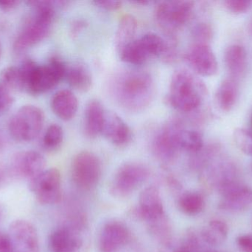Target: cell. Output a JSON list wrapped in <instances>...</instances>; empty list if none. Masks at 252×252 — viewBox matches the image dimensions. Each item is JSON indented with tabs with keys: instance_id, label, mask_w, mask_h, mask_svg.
Instances as JSON below:
<instances>
[{
	"instance_id": "cell-1",
	"label": "cell",
	"mask_w": 252,
	"mask_h": 252,
	"mask_svg": "<svg viewBox=\"0 0 252 252\" xmlns=\"http://www.w3.org/2000/svg\"><path fill=\"white\" fill-rule=\"evenodd\" d=\"M109 91L123 109L130 112H140L152 103L155 83L148 71L135 68L123 70L112 77Z\"/></svg>"
},
{
	"instance_id": "cell-2",
	"label": "cell",
	"mask_w": 252,
	"mask_h": 252,
	"mask_svg": "<svg viewBox=\"0 0 252 252\" xmlns=\"http://www.w3.org/2000/svg\"><path fill=\"white\" fill-rule=\"evenodd\" d=\"M167 101L176 110L186 113L195 112L202 105L207 88L192 72L179 69L173 72Z\"/></svg>"
},
{
	"instance_id": "cell-3",
	"label": "cell",
	"mask_w": 252,
	"mask_h": 252,
	"mask_svg": "<svg viewBox=\"0 0 252 252\" xmlns=\"http://www.w3.org/2000/svg\"><path fill=\"white\" fill-rule=\"evenodd\" d=\"M55 3L52 1H27L33 9V14L13 43V50L16 53L26 51L50 34L56 14Z\"/></svg>"
},
{
	"instance_id": "cell-4",
	"label": "cell",
	"mask_w": 252,
	"mask_h": 252,
	"mask_svg": "<svg viewBox=\"0 0 252 252\" xmlns=\"http://www.w3.org/2000/svg\"><path fill=\"white\" fill-rule=\"evenodd\" d=\"M21 67L25 74V89L32 95L43 94L54 88L64 78L67 69L58 56L50 58L47 65H38L28 59Z\"/></svg>"
},
{
	"instance_id": "cell-5",
	"label": "cell",
	"mask_w": 252,
	"mask_h": 252,
	"mask_svg": "<svg viewBox=\"0 0 252 252\" xmlns=\"http://www.w3.org/2000/svg\"><path fill=\"white\" fill-rule=\"evenodd\" d=\"M186 130L183 121L177 118L166 121L157 131L151 143L153 153L164 164L174 162L182 150V135Z\"/></svg>"
},
{
	"instance_id": "cell-6",
	"label": "cell",
	"mask_w": 252,
	"mask_h": 252,
	"mask_svg": "<svg viewBox=\"0 0 252 252\" xmlns=\"http://www.w3.org/2000/svg\"><path fill=\"white\" fill-rule=\"evenodd\" d=\"M194 10L192 1H160L154 9V17L167 36L176 37L178 31L190 20Z\"/></svg>"
},
{
	"instance_id": "cell-7",
	"label": "cell",
	"mask_w": 252,
	"mask_h": 252,
	"mask_svg": "<svg viewBox=\"0 0 252 252\" xmlns=\"http://www.w3.org/2000/svg\"><path fill=\"white\" fill-rule=\"evenodd\" d=\"M44 120L45 116L41 108L35 105H25L10 118L9 133L16 142H32L39 136Z\"/></svg>"
},
{
	"instance_id": "cell-8",
	"label": "cell",
	"mask_w": 252,
	"mask_h": 252,
	"mask_svg": "<svg viewBox=\"0 0 252 252\" xmlns=\"http://www.w3.org/2000/svg\"><path fill=\"white\" fill-rule=\"evenodd\" d=\"M149 176V168L145 164L126 163L118 169L114 176L109 186L110 193L116 198H127L140 187Z\"/></svg>"
},
{
	"instance_id": "cell-9",
	"label": "cell",
	"mask_w": 252,
	"mask_h": 252,
	"mask_svg": "<svg viewBox=\"0 0 252 252\" xmlns=\"http://www.w3.org/2000/svg\"><path fill=\"white\" fill-rule=\"evenodd\" d=\"M101 175V162L93 152L81 151L72 159L71 176L74 183L82 190L94 189L98 184Z\"/></svg>"
},
{
	"instance_id": "cell-10",
	"label": "cell",
	"mask_w": 252,
	"mask_h": 252,
	"mask_svg": "<svg viewBox=\"0 0 252 252\" xmlns=\"http://www.w3.org/2000/svg\"><path fill=\"white\" fill-rule=\"evenodd\" d=\"M29 188L40 204L53 205L62 199V176L56 168L44 170L30 180Z\"/></svg>"
},
{
	"instance_id": "cell-11",
	"label": "cell",
	"mask_w": 252,
	"mask_h": 252,
	"mask_svg": "<svg viewBox=\"0 0 252 252\" xmlns=\"http://www.w3.org/2000/svg\"><path fill=\"white\" fill-rule=\"evenodd\" d=\"M221 200L219 208L231 213L249 210L252 206V189L240 183L237 179L226 182L218 187Z\"/></svg>"
},
{
	"instance_id": "cell-12",
	"label": "cell",
	"mask_w": 252,
	"mask_h": 252,
	"mask_svg": "<svg viewBox=\"0 0 252 252\" xmlns=\"http://www.w3.org/2000/svg\"><path fill=\"white\" fill-rule=\"evenodd\" d=\"M185 59L191 69L199 75L213 76L219 69V64L209 44L192 43L185 54Z\"/></svg>"
},
{
	"instance_id": "cell-13",
	"label": "cell",
	"mask_w": 252,
	"mask_h": 252,
	"mask_svg": "<svg viewBox=\"0 0 252 252\" xmlns=\"http://www.w3.org/2000/svg\"><path fill=\"white\" fill-rule=\"evenodd\" d=\"M8 235L13 252H39L38 232L30 222L15 220L9 226Z\"/></svg>"
},
{
	"instance_id": "cell-14",
	"label": "cell",
	"mask_w": 252,
	"mask_h": 252,
	"mask_svg": "<svg viewBox=\"0 0 252 252\" xmlns=\"http://www.w3.org/2000/svg\"><path fill=\"white\" fill-rule=\"evenodd\" d=\"M130 241V232L127 226L121 222L112 220L102 229L99 247L101 252H119Z\"/></svg>"
},
{
	"instance_id": "cell-15",
	"label": "cell",
	"mask_w": 252,
	"mask_h": 252,
	"mask_svg": "<svg viewBox=\"0 0 252 252\" xmlns=\"http://www.w3.org/2000/svg\"><path fill=\"white\" fill-rule=\"evenodd\" d=\"M44 157L36 151H25L18 153L12 162V173L18 177L30 180L46 170Z\"/></svg>"
},
{
	"instance_id": "cell-16",
	"label": "cell",
	"mask_w": 252,
	"mask_h": 252,
	"mask_svg": "<svg viewBox=\"0 0 252 252\" xmlns=\"http://www.w3.org/2000/svg\"><path fill=\"white\" fill-rule=\"evenodd\" d=\"M102 134L115 146H127L132 140V132L121 117L113 112L106 111Z\"/></svg>"
},
{
	"instance_id": "cell-17",
	"label": "cell",
	"mask_w": 252,
	"mask_h": 252,
	"mask_svg": "<svg viewBox=\"0 0 252 252\" xmlns=\"http://www.w3.org/2000/svg\"><path fill=\"white\" fill-rule=\"evenodd\" d=\"M139 204V214L147 223L166 216L159 190L156 186H148L142 191Z\"/></svg>"
},
{
	"instance_id": "cell-18",
	"label": "cell",
	"mask_w": 252,
	"mask_h": 252,
	"mask_svg": "<svg viewBox=\"0 0 252 252\" xmlns=\"http://www.w3.org/2000/svg\"><path fill=\"white\" fill-rule=\"evenodd\" d=\"M82 245L81 235L73 228H60L54 231L49 238L51 252H80Z\"/></svg>"
},
{
	"instance_id": "cell-19",
	"label": "cell",
	"mask_w": 252,
	"mask_h": 252,
	"mask_svg": "<svg viewBox=\"0 0 252 252\" xmlns=\"http://www.w3.org/2000/svg\"><path fill=\"white\" fill-rule=\"evenodd\" d=\"M223 61L229 77L239 81L245 75L248 67V55L242 44L228 46L224 51Z\"/></svg>"
},
{
	"instance_id": "cell-20",
	"label": "cell",
	"mask_w": 252,
	"mask_h": 252,
	"mask_svg": "<svg viewBox=\"0 0 252 252\" xmlns=\"http://www.w3.org/2000/svg\"><path fill=\"white\" fill-rule=\"evenodd\" d=\"M106 111L97 100H91L86 107L84 117V134L90 139H94L102 134Z\"/></svg>"
},
{
	"instance_id": "cell-21",
	"label": "cell",
	"mask_w": 252,
	"mask_h": 252,
	"mask_svg": "<svg viewBox=\"0 0 252 252\" xmlns=\"http://www.w3.org/2000/svg\"><path fill=\"white\" fill-rule=\"evenodd\" d=\"M50 106L58 118L65 121H70L78 112V100L71 90L64 89L53 95Z\"/></svg>"
},
{
	"instance_id": "cell-22",
	"label": "cell",
	"mask_w": 252,
	"mask_h": 252,
	"mask_svg": "<svg viewBox=\"0 0 252 252\" xmlns=\"http://www.w3.org/2000/svg\"><path fill=\"white\" fill-rule=\"evenodd\" d=\"M239 96V81L227 78L222 80L218 86L215 95L216 105L220 110L229 112L233 109Z\"/></svg>"
},
{
	"instance_id": "cell-23",
	"label": "cell",
	"mask_w": 252,
	"mask_h": 252,
	"mask_svg": "<svg viewBox=\"0 0 252 252\" xmlns=\"http://www.w3.org/2000/svg\"><path fill=\"white\" fill-rule=\"evenodd\" d=\"M120 57L123 62L131 65H142L153 58L142 36L135 38L119 52Z\"/></svg>"
},
{
	"instance_id": "cell-24",
	"label": "cell",
	"mask_w": 252,
	"mask_h": 252,
	"mask_svg": "<svg viewBox=\"0 0 252 252\" xmlns=\"http://www.w3.org/2000/svg\"><path fill=\"white\" fill-rule=\"evenodd\" d=\"M65 77L69 85L78 91H89L93 85V76L90 69L80 62L67 67Z\"/></svg>"
},
{
	"instance_id": "cell-25",
	"label": "cell",
	"mask_w": 252,
	"mask_h": 252,
	"mask_svg": "<svg viewBox=\"0 0 252 252\" xmlns=\"http://www.w3.org/2000/svg\"><path fill=\"white\" fill-rule=\"evenodd\" d=\"M137 27V20L133 15L126 14L121 17L115 38V47L118 52L135 39Z\"/></svg>"
},
{
	"instance_id": "cell-26",
	"label": "cell",
	"mask_w": 252,
	"mask_h": 252,
	"mask_svg": "<svg viewBox=\"0 0 252 252\" xmlns=\"http://www.w3.org/2000/svg\"><path fill=\"white\" fill-rule=\"evenodd\" d=\"M229 228L225 222L211 220L201 232L203 241L210 246H219L226 241Z\"/></svg>"
},
{
	"instance_id": "cell-27",
	"label": "cell",
	"mask_w": 252,
	"mask_h": 252,
	"mask_svg": "<svg viewBox=\"0 0 252 252\" xmlns=\"http://www.w3.org/2000/svg\"><path fill=\"white\" fill-rule=\"evenodd\" d=\"M0 83L10 90H22L26 86L25 72L21 66L4 68L0 74Z\"/></svg>"
},
{
	"instance_id": "cell-28",
	"label": "cell",
	"mask_w": 252,
	"mask_h": 252,
	"mask_svg": "<svg viewBox=\"0 0 252 252\" xmlns=\"http://www.w3.org/2000/svg\"><path fill=\"white\" fill-rule=\"evenodd\" d=\"M179 207L185 214L195 216L203 211L205 207V201L199 192H187L179 198Z\"/></svg>"
},
{
	"instance_id": "cell-29",
	"label": "cell",
	"mask_w": 252,
	"mask_h": 252,
	"mask_svg": "<svg viewBox=\"0 0 252 252\" xmlns=\"http://www.w3.org/2000/svg\"><path fill=\"white\" fill-rule=\"evenodd\" d=\"M147 223L150 233L160 244L163 245L170 244L172 239V229L167 216Z\"/></svg>"
},
{
	"instance_id": "cell-30",
	"label": "cell",
	"mask_w": 252,
	"mask_h": 252,
	"mask_svg": "<svg viewBox=\"0 0 252 252\" xmlns=\"http://www.w3.org/2000/svg\"><path fill=\"white\" fill-rule=\"evenodd\" d=\"M182 150L189 153L195 154L199 152L204 147V139L202 135L196 130H186L182 135L181 142Z\"/></svg>"
},
{
	"instance_id": "cell-31",
	"label": "cell",
	"mask_w": 252,
	"mask_h": 252,
	"mask_svg": "<svg viewBox=\"0 0 252 252\" xmlns=\"http://www.w3.org/2000/svg\"><path fill=\"white\" fill-rule=\"evenodd\" d=\"M63 140V131L58 124H52L47 127L43 137V145L48 150L60 147Z\"/></svg>"
},
{
	"instance_id": "cell-32",
	"label": "cell",
	"mask_w": 252,
	"mask_h": 252,
	"mask_svg": "<svg viewBox=\"0 0 252 252\" xmlns=\"http://www.w3.org/2000/svg\"><path fill=\"white\" fill-rule=\"evenodd\" d=\"M233 139L238 149L246 155L252 157V130L238 128L233 133Z\"/></svg>"
},
{
	"instance_id": "cell-33",
	"label": "cell",
	"mask_w": 252,
	"mask_h": 252,
	"mask_svg": "<svg viewBox=\"0 0 252 252\" xmlns=\"http://www.w3.org/2000/svg\"><path fill=\"white\" fill-rule=\"evenodd\" d=\"M191 36L193 43L209 44L213 38V29L208 22H198L192 28Z\"/></svg>"
},
{
	"instance_id": "cell-34",
	"label": "cell",
	"mask_w": 252,
	"mask_h": 252,
	"mask_svg": "<svg viewBox=\"0 0 252 252\" xmlns=\"http://www.w3.org/2000/svg\"><path fill=\"white\" fill-rule=\"evenodd\" d=\"M225 7L234 14H242L252 7L250 0H226L223 1Z\"/></svg>"
},
{
	"instance_id": "cell-35",
	"label": "cell",
	"mask_w": 252,
	"mask_h": 252,
	"mask_svg": "<svg viewBox=\"0 0 252 252\" xmlns=\"http://www.w3.org/2000/svg\"><path fill=\"white\" fill-rule=\"evenodd\" d=\"M13 104L10 90L0 83V116L8 112Z\"/></svg>"
},
{
	"instance_id": "cell-36",
	"label": "cell",
	"mask_w": 252,
	"mask_h": 252,
	"mask_svg": "<svg viewBox=\"0 0 252 252\" xmlns=\"http://www.w3.org/2000/svg\"><path fill=\"white\" fill-rule=\"evenodd\" d=\"M236 244L241 252H252V235H240Z\"/></svg>"
},
{
	"instance_id": "cell-37",
	"label": "cell",
	"mask_w": 252,
	"mask_h": 252,
	"mask_svg": "<svg viewBox=\"0 0 252 252\" xmlns=\"http://www.w3.org/2000/svg\"><path fill=\"white\" fill-rule=\"evenodd\" d=\"M94 4L100 8L106 10H117L121 8L122 2L115 0H105V1H94Z\"/></svg>"
},
{
	"instance_id": "cell-38",
	"label": "cell",
	"mask_w": 252,
	"mask_h": 252,
	"mask_svg": "<svg viewBox=\"0 0 252 252\" xmlns=\"http://www.w3.org/2000/svg\"><path fill=\"white\" fill-rule=\"evenodd\" d=\"M87 24L84 19H75L70 26V34L72 36L76 37L85 29Z\"/></svg>"
},
{
	"instance_id": "cell-39",
	"label": "cell",
	"mask_w": 252,
	"mask_h": 252,
	"mask_svg": "<svg viewBox=\"0 0 252 252\" xmlns=\"http://www.w3.org/2000/svg\"><path fill=\"white\" fill-rule=\"evenodd\" d=\"M0 252H13L11 241L8 235L0 233Z\"/></svg>"
},
{
	"instance_id": "cell-40",
	"label": "cell",
	"mask_w": 252,
	"mask_h": 252,
	"mask_svg": "<svg viewBox=\"0 0 252 252\" xmlns=\"http://www.w3.org/2000/svg\"><path fill=\"white\" fill-rule=\"evenodd\" d=\"M20 4V1L16 0H0V9L3 10H10L16 8Z\"/></svg>"
},
{
	"instance_id": "cell-41",
	"label": "cell",
	"mask_w": 252,
	"mask_h": 252,
	"mask_svg": "<svg viewBox=\"0 0 252 252\" xmlns=\"http://www.w3.org/2000/svg\"><path fill=\"white\" fill-rule=\"evenodd\" d=\"M10 175L11 174L9 173L7 170L0 167V187L5 185L6 182L8 181Z\"/></svg>"
},
{
	"instance_id": "cell-42",
	"label": "cell",
	"mask_w": 252,
	"mask_h": 252,
	"mask_svg": "<svg viewBox=\"0 0 252 252\" xmlns=\"http://www.w3.org/2000/svg\"><path fill=\"white\" fill-rule=\"evenodd\" d=\"M132 4H136L137 5L145 6L148 4V1H132Z\"/></svg>"
},
{
	"instance_id": "cell-43",
	"label": "cell",
	"mask_w": 252,
	"mask_h": 252,
	"mask_svg": "<svg viewBox=\"0 0 252 252\" xmlns=\"http://www.w3.org/2000/svg\"><path fill=\"white\" fill-rule=\"evenodd\" d=\"M174 252H191L189 251V249L187 248L186 247H182V248L178 249L177 250H176Z\"/></svg>"
},
{
	"instance_id": "cell-44",
	"label": "cell",
	"mask_w": 252,
	"mask_h": 252,
	"mask_svg": "<svg viewBox=\"0 0 252 252\" xmlns=\"http://www.w3.org/2000/svg\"><path fill=\"white\" fill-rule=\"evenodd\" d=\"M249 33L252 36V19L250 20V23L248 25Z\"/></svg>"
},
{
	"instance_id": "cell-45",
	"label": "cell",
	"mask_w": 252,
	"mask_h": 252,
	"mask_svg": "<svg viewBox=\"0 0 252 252\" xmlns=\"http://www.w3.org/2000/svg\"><path fill=\"white\" fill-rule=\"evenodd\" d=\"M1 50H2V48H1V41H0V58H1Z\"/></svg>"
},
{
	"instance_id": "cell-46",
	"label": "cell",
	"mask_w": 252,
	"mask_h": 252,
	"mask_svg": "<svg viewBox=\"0 0 252 252\" xmlns=\"http://www.w3.org/2000/svg\"><path fill=\"white\" fill-rule=\"evenodd\" d=\"M1 210H0V219H1Z\"/></svg>"
},
{
	"instance_id": "cell-47",
	"label": "cell",
	"mask_w": 252,
	"mask_h": 252,
	"mask_svg": "<svg viewBox=\"0 0 252 252\" xmlns=\"http://www.w3.org/2000/svg\"><path fill=\"white\" fill-rule=\"evenodd\" d=\"M251 126H252V116L251 118Z\"/></svg>"
}]
</instances>
